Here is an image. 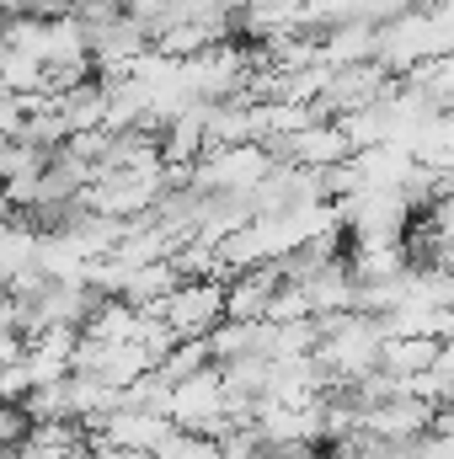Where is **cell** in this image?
I'll list each match as a JSON object with an SVG mask.
<instances>
[{
  "label": "cell",
  "mask_w": 454,
  "mask_h": 459,
  "mask_svg": "<svg viewBox=\"0 0 454 459\" xmlns=\"http://www.w3.org/2000/svg\"><path fill=\"white\" fill-rule=\"evenodd\" d=\"M433 379H439L444 406H454V337H444V352H439V363H433Z\"/></svg>",
  "instance_id": "cell-6"
},
{
  "label": "cell",
  "mask_w": 454,
  "mask_h": 459,
  "mask_svg": "<svg viewBox=\"0 0 454 459\" xmlns=\"http://www.w3.org/2000/svg\"><path fill=\"white\" fill-rule=\"evenodd\" d=\"M171 321L177 337H209L225 321V283L220 278H182L161 305H150Z\"/></svg>",
  "instance_id": "cell-2"
},
{
  "label": "cell",
  "mask_w": 454,
  "mask_h": 459,
  "mask_svg": "<svg viewBox=\"0 0 454 459\" xmlns=\"http://www.w3.org/2000/svg\"><path fill=\"white\" fill-rule=\"evenodd\" d=\"M171 422L177 428H193V433H230L235 428V417H230V390H225V368L220 363H209V368H198V374H188V379H177L171 385Z\"/></svg>",
  "instance_id": "cell-1"
},
{
  "label": "cell",
  "mask_w": 454,
  "mask_h": 459,
  "mask_svg": "<svg viewBox=\"0 0 454 459\" xmlns=\"http://www.w3.org/2000/svg\"><path fill=\"white\" fill-rule=\"evenodd\" d=\"M155 459H225V444L214 438V433H193V428H177L161 449H155Z\"/></svg>",
  "instance_id": "cell-5"
},
{
  "label": "cell",
  "mask_w": 454,
  "mask_h": 459,
  "mask_svg": "<svg viewBox=\"0 0 454 459\" xmlns=\"http://www.w3.org/2000/svg\"><path fill=\"white\" fill-rule=\"evenodd\" d=\"M177 433V422L155 406H118L92 428V449H161Z\"/></svg>",
  "instance_id": "cell-3"
},
{
  "label": "cell",
  "mask_w": 454,
  "mask_h": 459,
  "mask_svg": "<svg viewBox=\"0 0 454 459\" xmlns=\"http://www.w3.org/2000/svg\"><path fill=\"white\" fill-rule=\"evenodd\" d=\"M444 352V337H390L385 342V368L396 374H428Z\"/></svg>",
  "instance_id": "cell-4"
}]
</instances>
